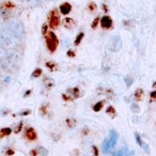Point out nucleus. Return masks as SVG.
I'll return each instance as SVG.
<instances>
[{
  "label": "nucleus",
  "instance_id": "nucleus-1",
  "mask_svg": "<svg viewBox=\"0 0 156 156\" xmlns=\"http://www.w3.org/2000/svg\"><path fill=\"white\" fill-rule=\"evenodd\" d=\"M45 41H46V47H47L48 51L50 54H54L59 45V40L57 37L56 33L54 31H48L45 35Z\"/></svg>",
  "mask_w": 156,
  "mask_h": 156
},
{
  "label": "nucleus",
  "instance_id": "nucleus-2",
  "mask_svg": "<svg viewBox=\"0 0 156 156\" xmlns=\"http://www.w3.org/2000/svg\"><path fill=\"white\" fill-rule=\"evenodd\" d=\"M60 25V14L57 9H54L48 14V27L51 29H57Z\"/></svg>",
  "mask_w": 156,
  "mask_h": 156
},
{
  "label": "nucleus",
  "instance_id": "nucleus-3",
  "mask_svg": "<svg viewBox=\"0 0 156 156\" xmlns=\"http://www.w3.org/2000/svg\"><path fill=\"white\" fill-rule=\"evenodd\" d=\"M0 43L2 45H13V40H12L11 35L5 30V29L0 28Z\"/></svg>",
  "mask_w": 156,
  "mask_h": 156
},
{
  "label": "nucleus",
  "instance_id": "nucleus-4",
  "mask_svg": "<svg viewBox=\"0 0 156 156\" xmlns=\"http://www.w3.org/2000/svg\"><path fill=\"white\" fill-rule=\"evenodd\" d=\"M118 139H119V134H118V132L115 129H111L110 132H109V137L107 138L111 150L115 149V144H117V142H118Z\"/></svg>",
  "mask_w": 156,
  "mask_h": 156
},
{
  "label": "nucleus",
  "instance_id": "nucleus-5",
  "mask_svg": "<svg viewBox=\"0 0 156 156\" xmlns=\"http://www.w3.org/2000/svg\"><path fill=\"white\" fill-rule=\"evenodd\" d=\"M100 24H101V26H102L103 29H111L113 26V20L110 16L104 15L103 17H101Z\"/></svg>",
  "mask_w": 156,
  "mask_h": 156
},
{
  "label": "nucleus",
  "instance_id": "nucleus-6",
  "mask_svg": "<svg viewBox=\"0 0 156 156\" xmlns=\"http://www.w3.org/2000/svg\"><path fill=\"white\" fill-rule=\"evenodd\" d=\"M9 25H10V28L11 30L13 31L15 34H20L22 33V27H20V23L17 22L16 20H9Z\"/></svg>",
  "mask_w": 156,
  "mask_h": 156
},
{
  "label": "nucleus",
  "instance_id": "nucleus-7",
  "mask_svg": "<svg viewBox=\"0 0 156 156\" xmlns=\"http://www.w3.org/2000/svg\"><path fill=\"white\" fill-rule=\"evenodd\" d=\"M135 138H136V141H137V143H138L139 147H142L143 151H144L145 153H150V147H149V145H147V143H145L144 141L142 140V138H141L140 135H139L138 133H135Z\"/></svg>",
  "mask_w": 156,
  "mask_h": 156
},
{
  "label": "nucleus",
  "instance_id": "nucleus-8",
  "mask_svg": "<svg viewBox=\"0 0 156 156\" xmlns=\"http://www.w3.org/2000/svg\"><path fill=\"white\" fill-rule=\"evenodd\" d=\"M59 10H60V13L63 14V15H67V14H69V12L72 11V5L69 2H63L60 5V8H59Z\"/></svg>",
  "mask_w": 156,
  "mask_h": 156
},
{
  "label": "nucleus",
  "instance_id": "nucleus-9",
  "mask_svg": "<svg viewBox=\"0 0 156 156\" xmlns=\"http://www.w3.org/2000/svg\"><path fill=\"white\" fill-rule=\"evenodd\" d=\"M25 136H26V138L28 139V140H30V141H33V140H35V139L37 138V132H35L34 128H32V127H28V128H27Z\"/></svg>",
  "mask_w": 156,
  "mask_h": 156
},
{
  "label": "nucleus",
  "instance_id": "nucleus-10",
  "mask_svg": "<svg viewBox=\"0 0 156 156\" xmlns=\"http://www.w3.org/2000/svg\"><path fill=\"white\" fill-rule=\"evenodd\" d=\"M67 93L69 94V95L72 96V98L75 100V98H80V90H79V88L77 87H74V88H71V89H67Z\"/></svg>",
  "mask_w": 156,
  "mask_h": 156
},
{
  "label": "nucleus",
  "instance_id": "nucleus-11",
  "mask_svg": "<svg viewBox=\"0 0 156 156\" xmlns=\"http://www.w3.org/2000/svg\"><path fill=\"white\" fill-rule=\"evenodd\" d=\"M63 26H64L66 29H72L75 27V22L73 20V18L65 17L64 20H63Z\"/></svg>",
  "mask_w": 156,
  "mask_h": 156
},
{
  "label": "nucleus",
  "instance_id": "nucleus-12",
  "mask_svg": "<svg viewBox=\"0 0 156 156\" xmlns=\"http://www.w3.org/2000/svg\"><path fill=\"white\" fill-rule=\"evenodd\" d=\"M135 100L137 101V102H140L141 100H142V98H143V89H137L136 91H135Z\"/></svg>",
  "mask_w": 156,
  "mask_h": 156
},
{
  "label": "nucleus",
  "instance_id": "nucleus-13",
  "mask_svg": "<svg viewBox=\"0 0 156 156\" xmlns=\"http://www.w3.org/2000/svg\"><path fill=\"white\" fill-rule=\"evenodd\" d=\"M106 113L109 115L111 118H115L117 115V111H115V108L113 106H108L106 109Z\"/></svg>",
  "mask_w": 156,
  "mask_h": 156
},
{
  "label": "nucleus",
  "instance_id": "nucleus-14",
  "mask_svg": "<svg viewBox=\"0 0 156 156\" xmlns=\"http://www.w3.org/2000/svg\"><path fill=\"white\" fill-rule=\"evenodd\" d=\"M104 105H105V101H101V102H98L93 106V110L95 111V112H98V111H101L103 109Z\"/></svg>",
  "mask_w": 156,
  "mask_h": 156
},
{
  "label": "nucleus",
  "instance_id": "nucleus-15",
  "mask_svg": "<svg viewBox=\"0 0 156 156\" xmlns=\"http://www.w3.org/2000/svg\"><path fill=\"white\" fill-rule=\"evenodd\" d=\"M12 133V129L10 127H5V128H1L0 129V138L1 137H5V136H9L10 134Z\"/></svg>",
  "mask_w": 156,
  "mask_h": 156
},
{
  "label": "nucleus",
  "instance_id": "nucleus-16",
  "mask_svg": "<svg viewBox=\"0 0 156 156\" xmlns=\"http://www.w3.org/2000/svg\"><path fill=\"white\" fill-rule=\"evenodd\" d=\"M37 151L41 156H47L48 155V150L44 147H41V145H39V147H37Z\"/></svg>",
  "mask_w": 156,
  "mask_h": 156
},
{
  "label": "nucleus",
  "instance_id": "nucleus-17",
  "mask_svg": "<svg viewBox=\"0 0 156 156\" xmlns=\"http://www.w3.org/2000/svg\"><path fill=\"white\" fill-rule=\"evenodd\" d=\"M83 37H85V33H83V32L78 33L77 37H76V39H75V41H74V45H76V46L79 45V44L81 43V41H83Z\"/></svg>",
  "mask_w": 156,
  "mask_h": 156
},
{
  "label": "nucleus",
  "instance_id": "nucleus-18",
  "mask_svg": "<svg viewBox=\"0 0 156 156\" xmlns=\"http://www.w3.org/2000/svg\"><path fill=\"white\" fill-rule=\"evenodd\" d=\"M76 123H77V122H76V120L73 119V118H67V119H66V125H67V127H69V128L75 127Z\"/></svg>",
  "mask_w": 156,
  "mask_h": 156
},
{
  "label": "nucleus",
  "instance_id": "nucleus-19",
  "mask_svg": "<svg viewBox=\"0 0 156 156\" xmlns=\"http://www.w3.org/2000/svg\"><path fill=\"white\" fill-rule=\"evenodd\" d=\"M42 73H43L42 69L37 67V69H35L34 71H33V73H32V75H31V77H32V78H39L40 76L42 75Z\"/></svg>",
  "mask_w": 156,
  "mask_h": 156
},
{
  "label": "nucleus",
  "instance_id": "nucleus-20",
  "mask_svg": "<svg viewBox=\"0 0 156 156\" xmlns=\"http://www.w3.org/2000/svg\"><path fill=\"white\" fill-rule=\"evenodd\" d=\"M127 147H124V149H120L119 151L115 152V153L112 154V156H124L126 153V151H127Z\"/></svg>",
  "mask_w": 156,
  "mask_h": 156
},
{
  "label": "nucleus",
  "instance_id": "nucleus-21",
  "mask_svg": "<svg viewBox=\"0 0 156 156\" xmlns=\"http://www.w3.org/2000/svg\"><path fill=\"white\" fill-rule=\"evenodd\" d=\"M46 66H47L48 69H50V71H56V69H57V66H58V65H57L55 62H52V61H50V62H47V63H46Z\"/></svg>",
  "mask_w": 156,
  "mask_h": 156
},
{
  "label": "nucleus",
  "instance_id": "nucleus-22",
  "mask_svg": "<svg viewBox=\"0 0 156 156\" xmlns=\"http://www.w3.org/2000/svg\"><path fill=\"white\" fill-rule=\"evenodd\" d=\"M100 20H101V17L94 18V20L92 22V24H91V28L92 29H96V28H98V24H100Z\"/></svg>",
  "mask_w": 156,
  "mask_h": 156
},
{
  "label": "nucleus",
  "instance_id": "nucleus-23",
  "mask_svg": "<svg viewBox=\"0 0 156 156\" xmlns=\"http://www.w3.org/2000/svg\"><path fill=\"white\" fill-rule=\"evenodd\" d=\"M96 8H98V5H95V2H93V1H91V2H89V5H88V10L91 12L95 11Z\"/></svg>",
  "mask_w": 156,
  "mask_h": 156
},
{
  "label": "nucleus",
  "instance_id": "nucleus-24",
  "mask_svg": "<svg viewBox=\"0 0 156 156\" xmlns=\"http://www.w3.org/2000/svg\"><path fill=\"white\" fill-rule=\"evenodd\" d=\"M132 110L134 111L135 113H138L139 111H140V107H139L138 104H136V103H133L132 104Z\"/></svg>",
  "mask_w": 156,
  "mask_h": 156
},
{
  "label": "nucleus",
  "instance_id": "nucleus-25",
  "mask_svg": "<svg viewBox=\"0 0 156 156\" xmlns=\"http://www.w3.org/2000/svg\"><path fill=\"white\" fill-rule=\"evenodd\" d=\"M47 109H48V105H42V107H41V109H40V110H41V113L43 115H45L46 113H47Z\"/></svg>",
  "mask_w": 156,
  "mask_h": 156
},
{
  "label": "nucleus",
  "instance_id": "nucleus-26",
  "mask_svg": "<svg viewBox=\"0 0 156 156\" xmlns=\"http://www.w3.org/2000/svg\"><path fill=\"white\" fill-rule=\"evenodd\" d=\"M47 32H48V25L47 24H43V26H42V34L45 37Z\"/></svg>",
  "mask_w": 156,
  "mask_h": 156
},
{
  "label": "nucleus",
  "instance_id": "nucleus-27",
  "mask_svg": "<svg viewBox=\"0 0 156 156\" xmlns=\"http://www.w3.org/2000/svg\"><path fill=\"white\" fill-rule=\"evenodd\" d=\"M62 98L65 101V102H71V101H73L74 98H72L69 94H62Z\"/></svg>",
  "mask_w": 156,
  "mask_h": 156
},
{
  "label": "nucleus",
  "instance_id": "nucleus-28",
  "mask_svg": "<svg viewBox=\"0 0 156 156\" xmlns=\"http://www.w3.org/2000/svg\"><path fill=\"white\" fill-rule=\"evenodd\" d=\"M5 54H7V52H5V48L3 47L2 44L0 43V58H1V57H5Z\"/></svg>",
  "mask_w": 156,
  "mask_h": 156
},
{
  "label": "nucleus",
  "instance_id": "nucleus-29",
  "mask_svg": "<svg viewBox=\"0 0 156 156\" xmlns=\"http://www.w3.org/2000/svg\"><path fill=\"white\" fill-rule=\"evenodd\" d=\"M66 56L69 57V58H74V57L76 56V54H75V51H74V50L69 49V50H67V52H66Z\"/></svg>",
  "mask_w": 156,
  "mask_h": 156
},
{
  "label": "nucleus",
  "instance_id": "nucleus-30",
  "mask_svg": "<svg viewBox=\"0 0 156 156\" xmlns=\"http://www.w3.org/2000/svg\"><path fill=\"white\" fill-rule=\"evenodd\" d=\"M22 127H23V122H20V123H18V125L16 126V128H15V129H14V132H15L16 134H17V133H20V129H22Z\"/></svg>",
  "mask_w": 156,
  "mask_h": 156
},
{
  "label": "nucleus",
  "instance_id": "nucleus-31",
  "mask_svg": "<svg viewBox=\"0 0 156 156\" xmlns=\"http://www.w3.org/2000/svg\"><path fill=\"white\" fill-rule=\"evenodd\" d=\"M10 81H11V76H5V78H3V83H10Z\"/></svg>",
  "mask_w": 156,
  "mask_h": 156
},
{
  "label": "nucleus",
  "instance_id": "nucleus-32",
  "mask_svg": "<svg viewBox=\"0 0 156 156\" xmlns=\"http://www.w3.org/2000/svg\"><path fill=\"white\" fill-rule=\"evenodd\" d=\"M92 150H93V155L98 156V147H96V145H93V147H92Z\"/></svg>",
  "mask_w": 156,
  "mask_h": 156
},
{
  "label": "nucleus",
  "instance_id": "nucleus-33",
  "mask_svg": "<svg viewBox=\"0 0 156 156\" xmlns=\"http://www.w3.org/2000/svg\"><path fill=\"white\" fill-rule=\"evenodd\" d=\"M125 81H126V83H127V87H129V86L133 83V79H132V78H129V77H126Z\"/></svg>",
  "mask_w": 156,
  "mask_h": 156
},
{
  "label": "nucleus",
  "instance_id": "nucleus-34",
  "mask_svg": "<svg viewBox=\"0 0 156 156\" xmlns=\"http://www.w3.org/2000/svg\"><path fill=\"white\" fill-rule=\"evenodd\" d=\"M150 96H151L152 101H155L156 100V91H152L151 93H150Z\"/></svg>",
  "mask_w": 156,
  "mask_h": 156
},
{
  "label": "nucleus",
  "instance_id": "nucleus-35",
  "mask_svg": "<svg viewBox=\"0 0 156 156\" xmlns=\"http://www.w3.org/2000/svg\"><path fill=\"white\" fill-rule=\"evenodd\" d=\"M31 113V110H25V111H22L20 112V115H28Z\"/></svg>",
  "mask_w": 156,
  "mask_h": 156
},
{
  "label": "nucleus",
  "instance_id": "nucleus-36",
  "mask_svg": "<svg viewBox=\"0 0 156 156\" xmlns=\"http://www.w3.org/2000/svg\"><path fill=\"white\" fill-rule=\"evenodd\" d=\"M102 9H103V11H104V12H108L109 11V10H108V5H105V3H103V5H102Z\"/></svg>",
  "mask_w": 156,
  "mask_h": 156
},
{
  "label": "nucleus",
  "instance_id": "nucleus-37",
  "mask_svg": "<svg viewBox=\"0 0 156 156\" xmlns=\"http://www.w3.org/2000/svg\"><path fill=\"white\" fill-rule=\"evenodd\" d=\"M37 154H39V153H37V150H32V151L30 152V155H31V156H37Z\"/></svg>",
  "mask_w": 156,
  "mask_h": 156
},
{
  "label": "nucleus",
  "instance_id": "nucleus-38",
  "mask_svg": "<svg viewBox=\"0 0 156 156\" xmlns=\"http://www.w3.org/2000/svg\"><path fill=\"white\" fill-rule=\"evenodd\" d=\"M7 113H9V110H7V109H5L3 111H0V115H5Z\"/></svg>",
  "mask_w": 156,
  "mask_h": 156
},
{
  "label": "nucleus",
  "instance_id": "nucleus-39",
  "mask_svg": "<svg viewBox=\"0 0 156 156\" xmlns=\"http://www.w3.org/2000/svg\"><path fill=\"white\" fill-rule=\"evenodd\" d=\"M7 154H8V155H13V154H14V151H13V150H8V151H7Z\"/></svg>",
  "mask_w": 156,
  "mask_h": 156
},
{
  "label": "nucleus",
  "instance_id": "nucleus-40",
  "mask_svg": "<svg viewBox=\"0 0 156 156\" xmlns=\"http://www.w3.org/2000/svg\"><path fill=\"white\" fill-rule=\"evenodd\" d=\"M30 93H31V90H28V91H26V93H25V98H27V96H29L30 95Z\"/></svg>",
  "mask_w": 156,
  "mask_h": 156
},
{
  "label": "nucleus",
  "instance_id": "nucleus-41",
  "mask_svg": "<svg viewBox=\"0 0 156 156\" xmlns=\"http://www.w3.org/2000/svg\"><path fill=\"white\" fill-rule=\"evenodd\" d=\"M88 133H89V129H88V128H85V129H83V135H87Z\"/></svg>",
  "mask_w": 156,
  "mask_h": 156
},
{
  "label": "nucleus",
  "instance_id": "nucleus-42",
  "mask_svg": "<svg viewBox=\"0 0 156 156\" xmlns=\"http://www.w3.org/2000/svg\"><path fill=\"white\" fill-rule=\"evenodd\" d=\"M153 88H155V89H156V81H154V83H153Z\"/></svg>",
  "mask_w": 156,
  "mask_h": 156
}]
</instances>
